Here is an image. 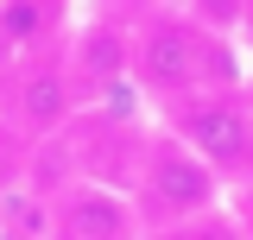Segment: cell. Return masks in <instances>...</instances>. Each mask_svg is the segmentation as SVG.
Masks as SVG:
<instances>
[{
    "mask_svg": "<svg viewBox=\"0 0 253 240\" xmlns=\"http://www.w3.org/2000/svg\"><path fill=\"white\" fill-rule=\"evenodd\" d=\"M126 202H133L146 234H165V228H184L196 215H215L221 209V177L177 133H146L139 139V164L126 177Z\"/></svg>",
    "mask_w": 253,
    "mask_h": 240,
    "instance_id": "6da1fadb",
    "label": "cell"
},
{
    "mask_svg": "<svg viewBox=\"0 0 253 240\" xmlns=\"http://www.w3.org/2000/svg\"><path fill=\"white\" fill-rule=\"evenodd\" d=\"M133 89L146 95L158 114L177 108V101H190V95H203V89H221L209 32L177 19V13L146 19L133 32Z\"/></svg>",
    "mask_w": 253,
    "mask_h": 240,
    "instance_id": "7a4b0ae2",
    "label": "cell"
},
{
    "mask_svg": "<svg viewBox=\"0 0 253 240\" xmlns=\"http://www.w3.org/2000/svg\"><path fill=\"white\" fill-rule=\"evenodd\" d=\"M165 133H177L221 183L228 177H253V95H241L234 82L203 89L165 108Z\"/></svg>",
    "mask_w": 253,
    "mask_h": 240,
    "instance_id": "3957f363",
    "label": "cell"
},
{
    "mask_svg": "<svg viewBox=\"0 0 253 240\" xmlns=\"http://www.w3.org/2000/svg\"><path fill=\"white\" fill-rule=\"evenodd\" d=\"M51 240H146V228H139V215L126 202V190L76 183L51 209Z\"/></svg>",
    "mask_w": 253,
    "mask_h": 240,
    "instance_id": "277c9868",
    "label": "cell"
},
{
    "mask_svg": "<svg viewBox=\"0 0 253 240\" xmlns=\"http://www.w3.org/2000/svg\"><path fill=\"white\" fill-rule=\"evenodd\" d=\"M76 108V82H70V63H32L13 82V133L19 139H44L51 126H63Z\"/></svg>",
    "mask_w": 253,
    "mask_h": 240,
    "instance_id": "5b68a950",
    "label": "cell"
},
{
    "mask_svg": "<svg viewBox=\"0 0 253 240\" xmlns=\"http://www.w3.org/2000/svg\"><path fill=\"white\" fill-rule=\"evenodd\" d=\"M70 82H76V101H95V95L133 82V38H121L114 26L83 32V44L70 57Z\"/></svg>",
    "mask_w": 253,
    "mask_h": 240,
    "instance_id": "8992f818",
    "label": "cell"
},
{
    "mask_svg": "<svg viewBox=\"0 0 253 240\" xmlns=\"http://www.w3.org/2000/svg\"><path fill=\"white\" fill-rule=\"evenodd\" d=\"M57 26V0H0V51L19 57V51H38Z\"/></svg>",
    "mask_w": 253,
    "mask_h": 240,
    "instance_id": "52a82bcc",
    "label": "cell"
},
{
    "mask_svg": "<svg viewBox=\"0 0 253 240\" xmlns=\"http://www.w3.org/2000/svg\"><path fill=\"white\" fill-rule=\"evenodd\" d=\"M146 240H241V221L215 209V215H196L184 228H165V234H146Z\"/></svg>",
    "mask_w": 253,
    "mask_h": 240,
    "instance_id": "ba28073f",
    "label": "cell"
},
{
    "mask_svg": "<svg viewBox=\"0 0 253 240\" xmlns=\"http://www.w3.org/2000/svg\"><path fill=\"white\" fill-rule=\"evenodd\" d=\"M19 171H26V139L0 120V215H6V202H13V190H19Z\"/></svg>",
    "mask_w": 253,
    "mask_h": 240,
    "instance_id": "9c48e42d",
    "label": "cell"
},
{
    "mask_svg": "<svg viewBox=\"0 0 253 240\" xmlns=\"http://www.w3.org/2000/svg\"><path fill=\"white\" fill-rule=\"evenodd\" d=\"M6 63H13V57H6V51H0V95H6Z\"/></svg>",
    "mask_w": 253,
    "mask_h": 240,
    "instance_id": "30bf717a",
    "label": "cell"
}]
</instances>
